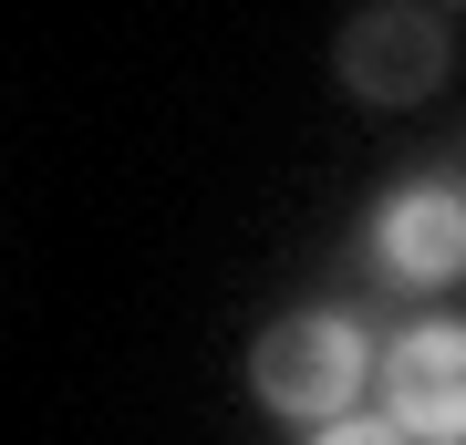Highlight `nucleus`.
Listing matches in <instances>:
<instances>
[{"label": "nucleus", "instance_id": "1", "mask_svg": "<svg viewBox=\"0 0 466 445\" xmlns=\"http://www.w3.org/2000/svg\"><path fill=\"white\" fill-rule=\"evenodd\" d=\"M373 373H383V363L363 352V331H352L342 311H290V321H269L259 352H249L259 404H269V414H300V425H342L352 394H363Z\"/></svg>", "mask_w": 466, "mask_h": 445}, {"label": "nucleus", "instance_id": "2", "mask_svg": "<svg viewBox=\"0 0 466 445\" xmlns=\"http://www.w3.org/2000/svg\"><path fill=\"white\" fill-rule=\"evenodd\" d=\"M332 73H342V94H363V104H425L435 83L456 73V32L425 0H363V11L342 21V42H332Z\"/></svg>", "mask_w": 466, "mask_h": 445}, {"label": "nucleus", "instance_id": "3", "mask_svg": "<svg viewBox=\"0 0 466 445\" xmlns=\"http://www.w3.org/2000/svg\"><path fill=\"white\" fill-rule=\"evenodd\" d=\"M373 394L415 445H466V321H415L383 352Z\"/></svg>", "mask_w": 466, "mask_h": 445}, {"label": "nucleus", "instance_id": "4", "mask_svg": "<svg viewBox=\"0 0 466 445\" xmlns=\"http://www.w3.org/2000/svg\"><path fill=\"white\" fill-rule=\"evenodd\" d=\"M373 269L383 280H415V290L466 280V197L456 187H394L373 207Z\"/></svg>", "mask_w": 466, "mask_h": 445}, {"label": "nucleus", "instance_id": "5", "mask_svg": "<svg viewBox=\"0 0 466 445\" xmlns=\"http://www.w3.org/2000/svg\"><path fill=\"white\" fill-rule=\"evenodd\" d=\"M311 445H415V435H404L394 414H342V425H321Z\"/></svg>", "mask_w": 466, "mask_h": 445}, {"label": "nucleus", "instance_id": "6", "mask_svg": "<svg viewBox=\"0 0 466 445\" xmlns=\"http://www.w3.org/2000/svg\"><path fill=\"white\" fill-rule=\"evenodd\" d=\"M425 11H466V0H425Z\"/></svg>", "mask_w": 466, "mask_h": 445}]
</instances>
